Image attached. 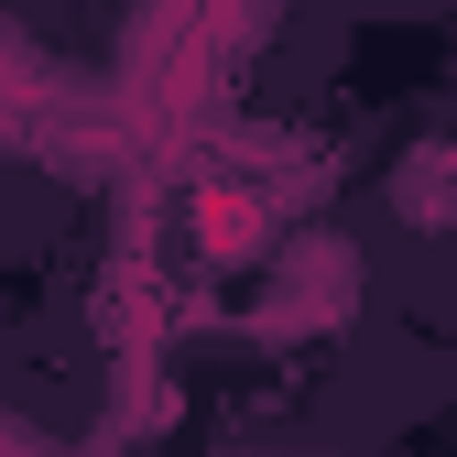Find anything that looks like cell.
Here are the masks:
<instances>
[{
  "mask_svg": "<svg viewBox=\"0 0 457 457\" xmlns=\"http://www.w3.org/2000/svg\"><path fill=\"white\" fill-rule=\"evenodd\" d=\"M272 262H283V305H272V327H316V316H337V305L360 295V251H349V240H283Z\"/></svg>",
  "mask_w": 457,
  "mask_h": 457,
  "instance_id": "6da1fadb",
  "label": "cell"
},
{
  "mask_svg": "<svg viewBox=\"0 0 457 457\" xmlns=\"http://www.w3.org/2000/svg\"><path fill=\"white\" fill-rule=\"evenodd\" d=\"M392 207H403V228H457V142H403Z\"/></svg>",
  "mask_w": 457,
  "mask_h": 457,
  "instance_id": "3957f363",
  "label": "cell"
},
{
  "mask_svg": "<svg viewBox=\"0 0 457 457\" xmlns=\"http://www.w3.org/2000/svg\"><path fill=\"white\" fill-rule=\"evenodd\" d=\"M196 251L207 262H272L283 240H272V207L251 196V186H207L196 196Z\"/></svg>",
  "mask_w": 457,
  "mask_h": 457,
  "instance_id": "7a4b0ae2",
  "label": "cell"
}]
</instances>
